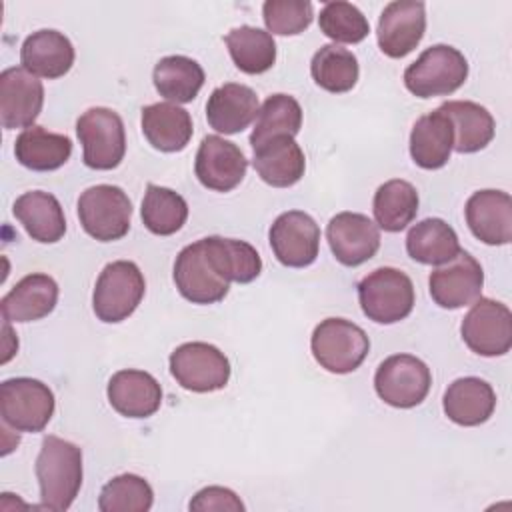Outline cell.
<instances>
[{
	"label": "cell",
	"instance_id": "27",
	"mask_svg": "<svg viewBox=\"0 0 512 512\" xmlns=\"http://www.w3.org/2000/svg\"><path fill=\"white\" fill-rule=\"evenodd\" d=\"M142 134L160 152H180L188 146L194 126L188 110L172 102H156L142 108Z\"/></svg>",
	"mask_w": 512,
	"mask_h": 512
},
{
	"label": "cell",
	"instance_id": "31",
	"mask_svg": "<svg viewBox=\"0 0 512 512\" xmlns=\"http://www.w3.org/2000/svg\"><path fill=\"white\" fill-rule=\"evenodd\" d=\"M460 242L450 224L442 218H426L414 224L406 236V252L420 264L440 266L460 254Z\"/></svg>",
	"mask_w": 512,
	"mask_h": 512
},
{
	"label": "cell",
	"instance_id": "1",
	"mask_svg": "<svg viewBox=\"0 0 512 512\" xmlns=\"http://www.w3.org/2000/svg\"><path fill=\"white\" fill-rule=\"evenodd\" d=\"M34 470L42 508L68 510L82 486V450L64 438L46 436Z\"/></svg>",
	"mask_w": 512,
	"mask_h": 512
},
{
	"label": "cell",
	"instance_id": "10",
	"mask_svg": "<svg viewBox=\"0 0 512 512\" xmlns=\"http://www.w3.org/2000/svg\"><path fill=\"white\" fill-rule=\"evenodd\" d=\"M432 386L430 368L412 354H394L380 362L374 374V388L380 400L394 408L422 404Z\"/></svg>",
	"mask_w": 512,
	"mask_h": 512
},
{
	"label": "cell",
	"instance_id": "28",
	"mask_svg": "<svg viewBox=\"0 0 512 512\" xmlns=\"http://www.w3.org/2000/svg\"><path fill=\"white\" fill-rule=\"evenodd\" d=\"M28 236L42 244L58 242L66 232L64 210L56 196L42 190H30L16 198L12 206Z\"/></svg>",
	"mask_w": 512,
	"mask_h": 512
},
{
	"label": "cell",
	"instance_id": "19",
	"mask_svg": "<svg viewBox=\"0 0 512 512\" xmlns=\"http://www.w3.org/2000/svg\"><path fill=\"white\" fill-rule=\"evenodd\" d=\"M470 232L484 244L504 246L512 240V198L502 190H478L464 208Z\"/></svg>",
	"mask_w": 512,
	"mask_h": 512
},
{
	"label": "cell",
	"instance_id": "18",
	"mask_svg": "<svg viewBox=\"0 0 512 512\" xmlns=\"http://www.w3.org/2000/svg\"><path fill=\"white\" fill-rule=\"evenodd\" d=\"M426 32V6L416 0H398L384 6L378 20V46L390 58H404Z\"/></svg>",
	"mask_w": 512,
	"mask_h": 512
},
{
	"label": "cell",
	"instance_id": "5",
	"mask_svg": "<svg viewBox=\"0 0 512 512\" xmlns=\"http://www.w3.org/2000/svg\"><path fill=\"white\" fill-rule=\"evenodd\" d=\"M146 290L140 268L130 260H116L102 268L92 292V308L98 320L116 324L126 320L142 302Z\"/></svg>",
	"mask_w": 512,
	"mask_h": 512
},
{
	"label": "cell",
	"instance_id": "36",
	"mask_svg": "<svg viewBox=\"0 0 512 512\" xmlns=\"http://www.w3.org/2000/svg\"><path fill=\"white\" fill-rule=\"evenodd\" d=\"M302 128V108L290 94H272L258 108L250 134L252 150L276 136H296Z\"/></svg>",
	"mask_w": 512,
	"mask_h": 512
},
{
	"label": "cell",
	"instance_id": "25",
	"mask_svg": "<svg viewBox=\"0 0 512 512\" xmlns=\"http://www.w3.org/2000/svg\"><path fill=\"white\" fill-rule=\"evenodd\" d=\"M252 164L258 176L274 188L294 186L306 170L304 152L292 136H276L254 148Z\"/></svg>",
	"mask_w": 512,
	"mask_h": 512
},
{
	"label": "cell",
	"instance_id": "42",
	"mask_svg": "<svg viewBox=\"0 0 512 512\" xmlns=\"http://www.w3.org/2000/svg\"><path fill=\"white\" fill-rule=\"evenodd\" d=\"M190 510H232L242 512L244 504L242 500L230 490L222 486H208L196 492V496L188 504Z\"/></svg>",
	"mask_w": 512,
	"mask_h": 512
},
{
	"label": "cell",
	"instance_id": "21",
	"mask_svg": "<svg viewBox=\"0 0 512 512\" xmlns=\"http://www.w3.org/2000/svg\"><path fill=\"white\" fill-rule=\"evenodd\" d=\"M58 302V284L52 276L34 272L14 284L2 298L0 310L6 322H34L48 316Z\"/></svg>",
	"mask_w": 512,
	"mask_h": 512
},
{
	"label": "cell",
	"instance_id": "4",
	"mask_svg": "<svg viewBox=\"0 0 512 512\" xmlns=\"http://www.w3.org/2000/svg\"><path fill=\"white\" fill-rule=\"evenodd\" d=\"M314 360L332 374L354 372L370 352L368 334L346 318L322 320L310 338Z\"/></svg>",
	"mask_w": 512,
	"mask_h": 512
},
{
	"label": "cell",
	"instance_id": "34",
	"mask_svg": "<svg viewBox=\"0 0 512 512\" xmlns=\"http://www.w3.org/2000/svg\"><path fill=\"white\" fill-rule=\"evenodd\" d=\"M224 42L230 58L244 74H262L276 62V42L270 32L256 26L232 28Z\"/></svg>",
	"mask_w": 512,
	"mask_h": 512
},
{
	"label": "cell",
	"instance_id": "8",
	"mask_svg": "<svg viewBox=\"0 0 512 512\" xmlns=\"http://www.w3.org/2000/svg\"><path fill=\"white\" fill-rule=\"evenodd\" d=\"M132 202L120 186L96 184L78 198V218L84 232L98 242H114L128 234Z\"/></svg>",
	"mask_w": 512,
	"mask_h": 512
},
{
	"label": "cell",
	"instance_id": "23",
	"mask_svg": "<svg viewBox=\"0 0 512 512\" xmlns=\"http://www.w3.org/2000/svg\"><path fill=\"white\" fill-rule=\"evenodd\" d=\"M74 56V46L68 36L48 28L32 32L20 48L22 68L48 80L68 74L74 64Z\"/></svg>",
	"mask_w": 512,
	"mask_h": 512
},
{
	"label": "cell",
	"instance_id": "40",
	"mask_svg": "<svg viewBox=\"0 0 512 512\" xmlns=\"http://www.w3.org/2000/svg\"><path fill=\"white\" fill-rule=\"evenodd\" d=\"M318 26L324 36L342 44H358L368 32L370 24L366 16L350 2H326L318 16Z\"/></svg>",
	"mask_w": 512,
	"mask_h": 512
},
{
	"label": "cell",
	"instance_id": "3",
	"mask_svg": "<svg viewBox=\"0 0 512 512\" xmlns=\"http://www.w3.org/2000/svg\"><path fill=\"white\" fill-rule=\"evenodd\" d=\"M468 78V62L464 54L448 44L426 48L416 62L404 70V86L416 98L448 96L456 92Z\"/></svg>",
	"mask_w": 512,
	"mask_h": 512
},
{
	"label": "cell",
	"instance_id": "32",
	"mask_svg": "<svg viewBox=\"0 0 512 512\" xmlns=\"http://www.w3.org/2000/svg\"><path fill=\"white\" fill-rule=\"evenodd\" d=\"M204 78L202 66L182 54L160 58L152 72L158 94L176 104L192 102L204 86Z\"/></svg>",
	"mask_w": 512,
	"mask_h": 512
},
{
	"label": "cell",
	"instance_id": "6",
	"mask_svg": "<svg viewBox=\"0 0 512 512\" xmlns=\"http://www.w3.org/2000/svg\"><path fill=\"white\" fill-rule=\"evenodd\" d=\"M54 394L36 378H8L0 386V416L16 432H42L54 414Z\"/></svg>",
	"mask_w": 512,
	"mask_h": 512
},
{
	"label": "cell",
	"instance_id": "20",
	"mask_svg": "<svg viewBox=\"0 0 512 512\" xmlns=\"http://www.w3.org/2000/svg\"><path fill=\"white\" fill-rule=\"evenodd\" d=\"M108 402L126 418H148L162 404L158 380L144 370H118L108 380Z\"/></svg>",
	"mask_w": 512,
	"mask_h": 512
},
{
	"label": "cell",
	"instance_id": "16",
	"mask_svg": "<svg viewBox=\"0 0 512 512\" xmlns=\"http://www.w3.org/2000/svg\"><path fill=\"white\" fill-rule=\"evenodd\" d=\"M246 168L248 160L234 142L216 134L202 138L194 160V172L204 188L230 192L244 180Z\"/></svg>",
	"mask_w": 512,
	"mask_h": 512
},
{
	"label": "cell",
	"instance_id": "9",
	"mask_svg": "<svg viewBox=\"0 0 512 512\" xmlns=\"http://www.w3.org/2000/svg\"><path fill=\"white\" fill-rule=\"evenodd\" d=\"M170 374L190 392L222 390L230 380V362L208 342H186L170 354Z\"/></svg>",
	"mask_w": 512,
	"mask_h": 512
},
{
	"label": "cell",
	"instance_id": "14",
	"mask_svg": "<svg viewBox=\"0 0 512 512\" xmlns=\"http://www.w3.org/2000/svg\"><path fill=\"white\" fill-rule=\"evenodd\" d=\"M484 272L480 262L460 250V254L446 262V266L430 272L428 290L432 300L446 310H456L474 304L482 294Z\"/></svg>",
	"mask_w": 512,
	"mask_h": 512
},
{
	"label": "cell",
	"instance_id": "39",
	"mask_svg": "<svg viewBox=\"0 0 512 512\" xmlns=\"http://www.w3.org/2000/svg\"><path fill=\"white\" fill-rule=\"evenodd\" d=\"M152 486L138 474H120L106 482L98 496L102 512H146L152 508Z\"/></svg>",
	"mask_w": 512,
	"mask_h": 512
},
{
	"label": "cell",
	"instance_id": "7",
	"mask_svg": "<svg viewBox=\"0 0 512 512\" xmlns=\"http://www.w3.org/2000/svg\"><path fill=\"white\" fill-rule=\"evenodd\" d=\"M84 164L92 170H112L126 154L124 122L118 112L94 106L76 120Z\"/></svg>",
	"mask_w": 512,
	"mask_h": 512
},
{
	"label": "cell",
	"instance_id": "2",
	"mask_svg": "<svg viewBox=\"0 0 512 512\" xmlns=\"http://www.w3.org/2000/svg\"><path fill=\"white\" fill-rule=\"evenodd\" d=\"M414 284L398 268L382 266L358 282V302L364 316L378 324L404 320L414 308Z\"/></svg>",
	"mask_w": 512,
	"mask_h": 512
},
{
	"label": "cell",
	"instance_id": "15",
	"mask_svg": "<svg viewBox=\"0 0 512 512\" xmlns=\"http://www.w3.org/2000/svg\"><path fill=\"white\" fill-rule=\"evenodd\" d=\"M326 240L334 258L344 266H360L380 248V228L360 212H340L326 226Z\"/></svg>",
	"mask_w": 512,
	"mask_h": 512
},
{
	"label": "cell",
	"instance_id": "26",
	"mask_svg": "<svg viewBox=\"0 0 512 512\" xmlns=\"http://www.w3.org/2000/svg\"><path fill=\"white\" fill-rule=\"evenodd\" d=\"M442 408L458 426H480L494 414L496 394L486 380L464 376L446 388Z\"/></svg>",
	"mask_w": 512,
	"mask_h": 512
},
{
	"label": "cell",
	"instance_id": "17",
	"mask_svg": "<svg viewBox=\"0 0 512 512\" xmlns=\"http://www.w3.org/2000/svg\"><path fill=\"white\" fill-rule=\"evenodd\" d=\"M44 86L22 66L0 74V122L6 130L30 128L42 112Z\"/></svg>",
	"mask_w": 512,
	"mask_h": 512
},
{
	"label": "cell",
	"instance_id": "33",
	"mask_svg": "<svg viewBox=\"0 0 512 512\" xmlns=\"http://www.w3.org/2000/svg\"><path fill=\"white\" fill-rule=\"evenodd\" d=\"M202 240L224 280L248 284L260 276L262 258L252 244L222 236H208Z\"/></svg>",
	"mask_w": 512,
	"mask_h": 512
},
{
	"label": "cell",
	"instance_id": "38",
	"mask_svg": "<svg viewBox=\"0 0 512 512\" xmlns=\"http://www.w3.org/2000/svg\"><path fill=\"white\" fill-rule=\"evenodd\" d=\"M140 216L144 226L156 236H170L176 234L188 218V204L186 200L164 186L148 184L140 208Z\"/></svg>",
	"mask_w": 512,
	"mask_h": 512
},
{
	"label": "cell",
	"instance_id": "30",
	"mask_svg": "<svg viewBox=\"0 0 512 512\" xmlns=\"http://www.w3.org/2000/svg\"><path fill=\"white\" fill-rule=\"evenodd\" d=\"M452 122L454 150L472 154L486 148L494 138L492 114L472 100H448L438 106Z\"/></svg>",
	"mask_w": 512,
	"mask_h": 512
},
{
	"label": "cell",
	"instance_id": "13",
	"mask_svg": "<svg viewBox=\"0 0 512 512\" xmlns=\"http://www.w3.org/2000/svg\"><path fill=\"white\" fill-rule=\"evenodd\" d=\"M268 240L280 264L288 268H306L318 256L320 228L310 214L288 210L272 222Z\"/></svg>",
	"mask_w": 512,
	"mask_h": 512
},
{
	"label": "cell",
	"instance_id": "37",
	"mask_svg": "<svg viewBox=\"0 0 512 512\" xmlns=\"http://www.w3.org/2000/svg\"><path fill=\"white\" fill-rule=\"evenodd\" d=\"M310 74L322 90L344 94L356 86L360 68L356 56L350 50L338 44H324L312 56Z\"/></svg>",
	"mask_w": 512,
	"mask_h": 512
},
{
	"label": "cell",
	"instance_id": "35",
	"mask_svg": "<svg viewBox=\"0 0 512 512\" xmlns=\"http://www.w3.org/2000/svg\"><path fill=\"white\" fill-rule=\"evenodd\" d=\"M418 192L416 188L400 178L388 180L374 192L372 212L378 228L386 232L404 230L418 212Z\"/></svg>",
	"mask_w": 512,
	"mask_h": 512
},
{
	"label": "cell",
	"instance_id": "12",
	"mask_svg": "<svg viewBox=\"0 0 512 512\" xmlns=\"http://www.w3.org/2000/svg\"><path fill=\"white\" fill-rule=\"evenodd\" d=\"M464 344L480 356H502L512 346V312L492 298H478L460 324Z\"/></svg>",
	"mask_w": 512,
	"mask_h": 512
},
{
	"label": "cell",
	"instance_id": "29",
	"mask_svg": "<svg viewBox=\"0 0 512 512\" xmlns=\"http://www.w3.org/2000/svg\"><path fill=\"white\" fill-rule=\"evenodd\" d=\"M72 154V140L66 134L48 132L42 126L22 130L14 142L16 160L34 172H50L68 162Z\"/></svg>",
	"mask_w": 512,
	"mask_h": 512
},
{
	"label": "cell",
	"instance_id": "24",
	"mask_svg": "<svg viewBox=\"0 0 512 512\" xmlns=\"http://www.w3.org/2000/svg\"><path fill=\"white\" fill-rule=\"evenodd\" d=\"M454 150V128L450 118L436 108L420 116L410 132V156L424 170L442 168Z\"/></svg>",
	"mask_w": 512,
	"mask_h": 512
},
{
	"label": "cell",
	"instance_id": "11",
	"mask_svg": "<svg viewBox=\"0 0 512 512\" xmlns=\"http://www.w3.org/2000/svg\"><path fill=\"white\" fill-rule=\"evenodd\" d=\"M174 284L182 298L192 304H214L224 300L230 282L218 272L204 240L184 246L174 262Z\"/></svg>",
	"mask_w": 512,
	"mask_h": 512
},
{
	"label": "cell",
	"instance_id": "41",
	"mask_svg": "<svg viewBox=\"0 0 512 512\" xmlns=\"http://www.w3.org/2000/svg\"><path fill=\"white\" fill-rule=\"evenodd\" d=\"M262 18L272 34L294 36L304 32L314 18V8L308 0H266Z\"/></svg>",
	"mask_w": 512,
	"mask_h": 512
},
{
	"label": "cell",
	"instance_id": "22",
	"mask_svg": "<svg viewBox=\"0 0 512 512\" xmlns=\"http://www.w3.org/2000/svg\"><path fill=\"white\" fill-rule=\"evenodd\" d=\"M258 114L256 92L238 82H226L212 90L206 102V120L210 128L222 134H238L250 126Z\"/></svg>",
	"mask_w": 512,
	"mask_h": 512
}]
</instances>
